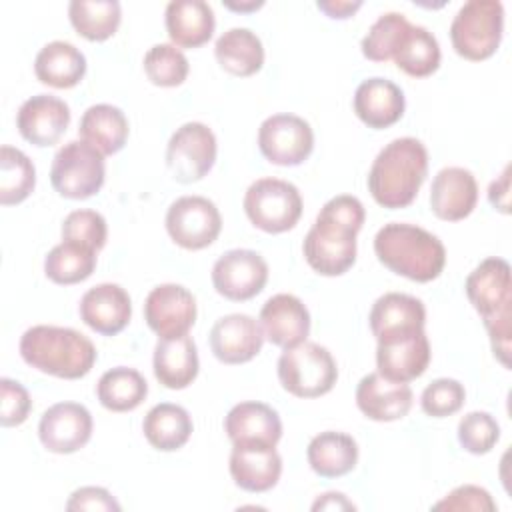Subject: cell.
Wrapping results in <instances>:
<instances>
[{
  "mask_svg": "<svg viewBox=\"0 0 512 512\" xmlns=\"http://www.w3.org/2000/svg\"><path fill=\"white\" fill-rule=\"evenodd\" d=\"M364 206L356 196L330 198L304 236L302 252L320 276H340L356 262V234L364 226Z\"/></svg>",
  "mask_w": 512,
  "mask_h": 512,
  "instance_id": "1",
  "label": "cell"
},
{
  "mask_svg": "<svg viewBox=\"0 0 512 512\" xmlns=\"http://www.w3.org/2000/svg\"><path fill=\"white\" fill-rule=\"evenodd\" d=\"M192 428L188 410L172 402L152 406L142 422V432L148 444L160 452H174L182 448L188 442Z\"/></svg>",
  "mask_w": 512,
  "mask_h": 512,
  "instance_id": "32",
  "label": "cell"
},
{
  "mask_svg": "<svg viewBox=\"0 0 512 512\" xmlns=\"http://www.w3.org/2000/svg\"><path fill=\"white\" fill-rule=\"evenodd\" d=\"M306 458L318 476L340 478L354 470L358 462V444L346 432L326 430L310 440Z\"/></svg>",
  "mask_w": 512,
  "mask_h": 512,
  "instance_id": "31",
  "label": "cell"
},
{
  "mask_svg": "<svg viewBox=\"0 0 512 512\" xmlns=\"http://www.w3.org/2000/svg\"><path fill=\"white\" fill-rule=\"evenodd\" d=\"M276 368L282 388L296 398L324 396L338 380V366L330 350L306 340L284 348Z\"/></svg>",
  "mask_w": 512,
  "mask_h": 512,
  "instance_id": "6",
  "label": "cell"
},
{
  "mask_svg": "<svg viewBox=\"0 0 512 512\" xmlns=\"http://www.w3.org/2000/svg\"><path fill=\"white\" fill-rule=\"evenodd\" d=\"M222 230V216L216 204L204 196L176 198L166 212L168 236L186 250L210 246Z\"/></svg>",
  "mask_w": 512,
  "mask_h": 512,
  "instance_id": "11",
  "label": "cell"
},
{
  "mask_svg": "<svg viewBox=\"0 0 512 512\" xmlns=\"http://www.w3.org/2000/svg\"><path fill=\"white\" fill-rule=\"evenodd\" d=\"M82 322L102 336L122 332L132 316V302L120 284L104 282L84 292L78 304Z\"/></svg>",
  "mask_w": 512,
  "mask_h": 512,
  "instance_id": "20",
  "label": "cell"
},
{
  "mask_svg": "<svg viewBox=\"0 0 512 512\" xmlns=\"http://www.w3.org/2000/svg\"><path fill=\"white\" fill-rule=\"evenodd\" d=\"M96 268V250L78 242L62 240L44 258V274L54 284H78L92 276Z\"/></svg>",
  "mask_w": 512,
  "mask_h": 512,
  "instance_id": "37",
  "label": "cell"
},
{
  "mask_svg": "<svg viewBox=\"0 0 512 512\" xmlns=\"http://www.w3.org/2000/svg\"><path fill=\"white\" fill-rule=\"evenodd\" d=\"M152 364L154 376L162 386L170 390L190 386L200 370L198 350L192 336L182 334L176 338H158Z\"/></svg>",
  "mask_w": 512,
  "mask_h": 512,
  "instance_id": "27",
  "label": "cell"
},
{
  "mask_svg": "<svg viewBox=\"0 0 512 512\" xmlns=\"http://www.w3.org/2000/svg\"><path fill=\"white\" fill-rule=\"evenodd\" d=\"M264 338L280 348H292L310 334V312L294 294H274L260 310Z\"/></svg>",
  "mask_w": 512,
  "mask_h": 512,
  "instance_id": "19",
  "label": "cell"
},
{
  "mask_svg": "<svg viewBox=\"0 0 512 512\" xmlns=\"http://www.w3.org/2000/svg\"><path fill=\"white\" fill-rule=\"evenodd\" d=\"M36 184L32 160L18 148H0V204L12 206L26 200Z\"/></svg>",
  "mask_w": 512,
  "mask_h": 512,
  "instance_id": "38",
  "label": "cell"
},
{
  "mask_svg": "<svg viewBox=\"0 0 512 512\" xmlns=\"http://www.w3.org/2000/svg\"><path fill=\"white\" fill-rule=\"evenodd\" d=\"M500 440V426L488 412H468L458 422V442L470 454H488Z\"/></svg>",
  "mask_w": 512,
  "mask_h": 512,
  "instance_id": "41",
  "label": "cell"
},
{
  "mask_svg": "<svg viewBox=\"0 0 512 512\" xmlns=\"http://www.w3.org/2000/svg\"><path fill=\"white\" fill-rule=\"evenodd\" d=\"M466 296L474 310L482 316L484 328L490 336L494 358L510 366V338H512V280L510 264L504 258L490 256L482 260L464 282Z\"/></svg>",
  "mask_w": 512,
  "mask_h": 512,
  "instance_id": "2",
  "label": "cell"
},
{
  "mask_svg": "<svg viewBox=\"0 0 512 512\" xmlns=\"http://www.w3.org/2000/svg\"><path fill=\"white\" fill-rule=\"evenodd\" d=\"M66 510H120L116 498L102 486H82L72 492L66 502Z\"/></svg>",
  "mask_w": 512,
  "mask_h": 512,
  "instance_id": "46",
  "label": "cell"
},
{
  "mask_svg": "<svg viewBox=\"0 0 512 512\" xmlns=\"http://www.w3.org/2000/svg\"><path fill=\"white\" fill-rule=\"evenodd\" d=\"M488 200L502 214L510 212V166H506L504 172L500 174V178L490 184Z\"/></svg>",
  "mask_w": 512,
  "mask_h": 512,
  "instance_id": "47",
  "label": "cell"
},
{
  "mask_svg": "<svg viewBox=\"0 0 512 512\" xmlns=\"http://www.w3.org/2000/svg\"><path fill=\"white\" fill-rule=\"evenodd\" d=\"M106 178L104 156L84 140L66 142L52 158V188L68 200H86L94 196Z\"/></svg>",
  "mask_w": 512,
  "mask_h": 512,
  "instance_id": "9",
  "label": "cell"
},
{
  "mask_svg": "<svg viewBox=\"0 0 512 512\" xmlns=\"http://www.w3.org/2000/svg\"><path fill=\"white\" fill-rule=\"evenodd\" d=\"M504 6L498 0H470L450 24L452 48L458 56L480 62L490 58L502 40Z\"/></svg>",
  "mask_w": 512,
  "mask_h": 512,
  "instance_id": "7",
  "label": "cell"
},
{
  "mask_svg": "<svg viewBox=\"0 0 512 512\" xmlns=\"http://www.w3.org/2000/svg\"><path fill=\"white\" fill-rule=\"evenodd\" d=\"M216 152L214 132L202 122H186L168 140L166 166L176 182H198L212 170Z\"/></svg>",
  "mask_w": 512,
  "mask_h": 512,
  "instance_id": "10",
  "label": "cell"
},
{
  "mask_svg": "<svg viewBox=\"0 0 512 512\" xmlns=\"http://www.w3.org/2000/svg\"><path fill=\"white\" fill-rule=\"evenodd\" d=\"M142 64L148 80L162 88L180 86L190 70L188 58L174 44H154L144 54Z\"/></svg>",
  "mask_w": 512,
  "mask_h": 512,
  "instance_id": "40",
  "label": "cell"
},
{
  "mask_svg": "<svg viewBox=\"0 0 512 512\" xmlns=\"http://www.w3.org/2000/svg\"><path fill=\"white\" fill-rule=\"evenodd\" d=\"M426 174V146L412 136L394 138L374 158L368 172V190L384 208H406L414 202Z\"/></svg>",
  "mask_w": 512,
  "mask_h": 512,
  "instance_id": "3",
  "label": "cell"
},
{
  "mask_svg": "<svg viewBox=\"0 0 512 512\" xmlns=\"http://www.w3.org/2000/svg\"><path fill=\"white\" fill-rule=\"evenodd\" d=\"M356 506L342 492H326L314 504L312 510H354Z\"/></svg>",
  "mask_w": 512,
  "mask_h": 512,
  "instance_id": "49",
  "label": "cell"
},
{
  "mask_svg": "<svg viewBox=\"0 0 512 512\" xmlns=\"http://www.w3.org/2000/svg\"><path fill=\"white\" fill-rule=\"evenodd\" d=\"M356 116L374 130H384L396 124L406 108L404 92L388 78H366L358 84L352 100Z\"/></svg>",
  "mask_w": 512,
  "mask_h": 512,
  "instance_id": "24",
  "label": "cell"
},
{
  "mask_svg": "<svg viewBox=\"0 0 512 512\" xmlns=\"http://www.w3.org/2000/svg\"><path fill=\"white\" fill-rule=\"evenodd\" d=\"M374 252L390 272L414 282L436 280L446 266L442 240L406 222L384 224L374 236Z\"/></svg>",
  "mask_w": 512,
  "mask_h": 512,
  "instance_id": "4",
  "label": "cell"
},
{
  "mask_svg": "<svg viewBox=\"0 0 512 512\" xmlns=\"http://www.w3.org/2000/svg\"><path fill=\"white\" fill-rule=\"evenodd\" d=\"M414 402L412 388L406 382H394L378 372L366 374L356 386L358 410L376 422L404 418Z\"/></svg>",
  "mask_w": 512,
  "mask_h": 512,
  "instance_id": "23",
  "label": "cell"
},
{
  "mask_svg": "<svg viewBox=\"0 0 512 512\" xmlns=\"http://www.w3.org/2000/svg\"><path fill=\"white\" fill-rule=\"evenodd\" d=\"M318 10L324 12L328 18H336V20H346L350 16H354L356 10L362 8L360 0H318L316 2Z\"/></svg>",
  "mask_w": 512,
  "mask_h": 512,
  "instance_id": "48",
  "label": "cell"
},
{
  "mask_svg": "<svg viewBox=\"0 0 512 512\" xmlns=\"http://www.w3.org/2000/svg\"><path fill=\"white\" fill-rule=\"evenodd\" d=\"M92 414L78 402L52 404L38 422V438L48 452L72 454L92 438Z\"/></svg>",
  "mask_w": 512,
  "mask_h": 512,
  "instance_id": "15",
  "label": "cell"
},
{
  "mask_svg": "<svg viewBox=\"0 0 512 512\" xmlns=\"http://www.w3.org/2000/svg\"><path fill=\"white\" fill-rule=\"evenodd\" d=\"M128 132V118L112 104H94L86 108L78 126L80 138L102 156L120 152L128 140Z\"/></svg>",
  "mask_w": 512,
  "mask_h": 512,
  "instance_id": "29",
  "label": "cell"
},
{
  "mask_svg": "<svg viewBox=\"0 0 512 512\" xmlns=\"http://www.w3.org/2000/svg\"><path fill=\"white\" fill-rule=\"evenodd\" d=\"M144 320L158 338L188 334L196 322V298L180 284H160L144 300Z\"/></svg>",
  "mask_w": 512,
  "mask_h": 512,
  "instance_id": "14",
  "label": "cell"
},
{
  "mask_svg": "<svg viewBox=\"0 0 512 512\" xmlns=\"http://www.w3.org/2000/svg\"><path fill=\"white\" fill-rule=\"evenodd\" d=\"M18 348L28 366L64 380L86 376L98 358L92 340L66 326H32L22 334Z\"/></svg>",
  "mask_w": 512,
  "mask_h": 512,
  "instance_id": "5",
  "label": "cell"
},
{
  "mask_svg": "<svg viewBox=\"0 0 512 512\" xmlns=\"http://www.w3.org/2000/svg\"><path fill=\"white\" fill-rule=\"evenodd\" d=\"M434 510H474V512H494L496 502L492 500L490 492L474 486V484H464L454 488L446 498L436 502L432 506Z\"/></svg>",
  "mask_w": 512,
  "mask_h": 512,
  "instance_id": "45",
  "label": "cell"
},
{
  "mask_svg": "<svg viewBox=\"0 0 512 512\" xmlns=\"http://www.w3.org/2000/svg\"><path fill=\"white\" fill-rule=\"evenodd\" d=\"M96 396L98 402L110 412H130L148 396V384L138 370L116 366L100 376Z\"/></svg>",
  "mask_w": 512,
  "mask_h": 512,
  "instance_id": "35",
  "label": "cell"
},
{
  "mask_svg": "<svg viewBox=\"0 0 512 512\" xmlns=\"http://www.w3.org/2000/svg\"><path fill=\"white\" fill-rule=\"evenodd\" d=\"M164 24L174 46L198 48L212 38L216 18L204 0H172L166 6Z\"/></svg>",
  "mask_w": 512,
  "mask_h": 512,
  "instance_id": "28",
  "label": "cell"
},
{
  "mask_svg": "<svg viewBox=\"0 0 512 512\" xmlns=\"http://www.w3.org/2000/svg\"><path fill=\"white\" fill-rule=\"evenodd\" d=\"M32 408L28 390L10 378L0 380V422L2 426H20Z\"/></svg>",
  "mask_w": 512,
  "mask_h": 512,
  "instance_id": "44",
  "label": "cell"
},
{
  "mask_svg": "<svg viewBox=\"0 0 512 512\" xmlns=\"http://www.w3.org/2000/svg\"><path fill=\"white\" fill-rule=\"evenodd\" d=\"M478 202V182L474 174L462 166L442 168L430 188V208L446 222H458L472 214Z\"/></svg>",
  "mask_w": 512,
  "mask_h": 512,
  "instance_id": "22",
  "label": "cell"
},
{
  "mask_svg": "<svg viewBox=\"0 0 512 512\" xmlns=\"http://www.w3.org/2000/svg\"><path fill=\"white\" fill-rule=\"evenodd\" d=\"M264 334L248 314H226L210 330V350L222 364L250 362L262 350Z\"/></svg>",
  "mask_w": 512,
  "mask_h": 512,
  "instance_id": "18",
  "label": "cell"
},
{
  "mask_svg": "<svg viewBox=\"0 0 512 512\" xmlns=\"http://www.w3.org/2000/svg\"><path fill=\"white\" fill-rule=\"evenodd\" d=\"M430 358V342L424 330L390 336L378 340L376 346L378 374L394 382H412L420 378L426 372Z\"/></svg>",
  "mask_w": 512,
  "mask_h": 512,
  "instance_id": "16",
  "label": "cell"
},
{
  "mask_svg": "<svg viewBox=\"0 0 512 512\" xmlns=\"http://www.w3.org/2000/svg\"><path fill=\"white\" fill-rule=\"evenodd\" d=\"M224 432L232 446H276L282 438V420L272 406L248 400L230 408Z\"/></svg>",
  "mask_w": 512,
  "mask_h": 512,
  "instance_id": "21",
  "label": "cell"
},
{
  "mask_svg": "<svg viewBox=\"0 0 512 512\" xmlns=\"http://www.w3.org/2000/svg\"><path fill=\"white\" fill-rule=\"evenodd\" d=\"M370 330L376 340L424 330L426 308L420 298L404 292L382 294L370 310Z\"/></svg>",
  "mask_w": 512,
  "mask_h": 512,
  "instance_id": "25",
  "label": "cell"
},
{
  "mask_svg": "<svg viewBox=\"0 0 512 512\" xmlns=\"http://www.w3.org/2000/svg\"><path fill=\"white\" fill-rule=\"evenodd\" d=\"M440 44L436 36L424 28L410 24L402 34L392 60L396 66L414 78H426L434 74L440 66Z\"/></svg>",
  "mask_w": 512,
  "mask_h": 512,
  "instance_id": "34",
  "label": "cell"
},
{
  "mask_svg": "<svg viewBox=\"0 0 512 512\" xmlns=\"http://www.w3.org/2000/svg\"><path fill=\"white\" fill-rule=\"evenodd\" d=\"M34 74L46 86L74 88L86 74V56L70 42H48L36 54Z\"/></svg>",
  "mask_w": 512,
  "mask_h": 512,
  "instance_id": "30",
  "label": "cell"
},
{
  "mask_svg": "<svg viewBox=\"0 0 512 512\" xmlns=\"http://www.w3.org/2000/svg\"><path fill=\"white\" fill-rule=\"evenodd\" d=\"M410 22L400 12H386L378 16V20L368 28L366 36L362 38V54L372 62H386L392 60L396 46L402 34L408 30Z\"/></svg>",
  "mask_w": 512,
  "mask_h": 512,
  "instance_id": "39",
  "label": "cell"
},
{
  "mask_svg": "<svg viewBox=\"0 0 512 512\" xmlns=\"http://www.w3.org/2000/svg\"><path fill=\"white\" fill-rule=\"evenodd\" d=\"M464 400H466V390L458 380L436 378L424 388L420 396V406L424 414L432 418H446L456 414L464 406Z\"/></svg>",
  "mask_w": 512,
  "mask_h": 512,
  "instance_id": "43",
  "label": "cell"
},
{
  "mask_svg": "<svg viewBox=\"0 0 512 512\" xmlns=\"http://www.w3.org/2000/svg\"><path fill=\"white\" fill-rule=\"evenodd\" d=\"M298 188L280 178H258L244 194V212L262 232L282 234L292 230L302 216Z\"/></svg>",
  "mask_w": 512,
  "mask_h": 512,
  "instance_id": "8",
  "label": "cell"
},
{
  "mask_svg": "<svg viewBox=\"0 0 512 512\" xmlns=\"http://www.w3.org/2000/svg\"><path fill=\"white\" fill-rule=\"evenodd\" d=\"M214 56L232 76H252L264 64V46L250 28H230L214 44Z\"/></svg>",
  "mask_w": 512,
  "mask_h": 512,
  "instance_id": "33",
  "label": "cell"
},
{
  "mask_svg": "<svg viewBox=\"0 0 512 512\" xmlns=\"http://www.w3.org/2000/svg\"><path fill=\"white\" fill-rule=\"evenodd\" d=\"M268 282L266 260L248 248H234L224 252L212 266L214 290L234 302L254 298Z\"/></svg>",
  "mask_w": 512,
  "mask_h": 512,
  "instance_id": "13",
  "label": "cell"
},
{
  "mask_svg": "<svg viewBox=\"0 0 512 512\" xmlns=\"http://www.w3.org/2000/svg\"><path fill=\"white\" fill-rule=\"evenodd\" d=\"M224 6L226 8H230V10H236V12H250V10H258L260 6H264V2L262 0H252V2H240V4H236V2H224Z\"/></svg>",
  "mask_w": 512,
  "mask_h": 512,
  "instance_id": "50",
  "label": "cell"
},
{
  "mask_svg": "<svg viewBox=\"0 0 512 512\" xmlns=\"http://www.w3.org/2000/svg\"><path fill=\"white\" fill-rule=\"evenodd\" d=\"M108 238L106 218L96 210H74L62 222V240L78 242L92 250H102Z\"/></svg>",
  "mask_w": 512,
  "mask_h": 512,
  "instance_id": "42",
  "label": "cell"
},
{
  "mask_svg": "<svg viewBox=\"0 0 512 512\" xmlns=\"http://www.w3.org/2000/svg\"><path fill=\"white\" fill-rule=\"evenodd\" d=\"M258 148L276 166H298L312 154L314 132L296 114H274L258 128Z\"/></svg>",
  "mask_w": 512,
  "mask_h": 512,
  "instance_id": "12",
  "label": "cell"
},
{
  "mask_svg": "<svg viewBox=\"0 0 512 512\" xmlns=\"http://www.w3.org/2000/svg\"><path fill=\"white\" fill-rule=\"evenodd\" d=\"M70 124V108L52 94H36L22 102L16 114V128L34 146L56 144Z\"/></svg>",
  "mask_w": 512,
  "mask_h": 512,
  "instance_id": "17",
  "label": "cell"
},
{
  "mask_svg": "<svg viewBox=\"0 0 512 512\" xmlns=\"http://www.w3.org/2000/svg\"><path fill=\"white\" fill-rule=\"evenodd\" d=\"M68 18L82 38L104 42L116 34L122 8L118 0H72L68 4Z\"/></svg>",
  "mask_w": 512,
  "mask_h": 512,
  "instance_id": "36",
  "label": "cell"
},
{
  "mask_svg": "<svg viewBox=\"0 0 512 512\" xmlns=\"http://www.w3.org/2000/svg\"><path fill=\"white\" fill-rule=\"evenodd\" d=\"M282 474V458L276 446H234L230 452V476L246 492L272 490Z\"/></svg>",
  "mask_w": 512,
  "mask_h": 512,
  "instance_id": "26",
  "label": "cell"
}]
</instances>
